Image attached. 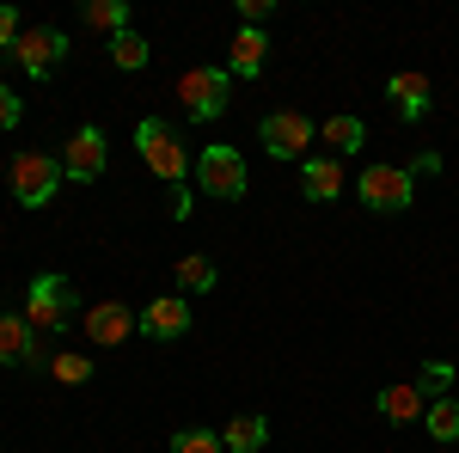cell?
<instances>
[{
  "label": "cell",
  "mask_w": 459,
  "mask_h": 453,
  "mask_svg": "<svg viewBox=\"0 0 459 453\" xmlns=\"http://www.w3.org/2000/svg\"><path fill=\"white\" fill-rule=\"evenodd\" d=\"M25 37V25H19V6H0V56H13V43Z\"/></svg>",
  "instance_id": "cell-25"
},
{
  "label": "cell",
  "mask_w": 459,
  "mask_h": 453,
  "mask_svg": "<svg viewBox=\"0 0 459 453\" xmlns=\"http://www.w3.org/2000/svg\"><path fill=\"white\" fill-rule=\"evenodd\" d=\"M80 19H86V25H99V31H129V6H123V0H86V6H80Z\"/></svg>",
  "instance_id": "cell-21"
},
{
  "label": "cell",
  "mask_w": 459,
  "mask_h": 453,
  "mask_svg": "<svg viewBox=\"0 0 459 453\" xmlns=\"http://www.w3.org/2000/svg\"><path fill=\"white\" fill-rule=\"evenodd\" d=\"M31 362H43L31 318L25 313H0V368H31Z\"/></svg>",
  "instance_id": "cell-12"
},
{
  "label": "cell",
  "mask_w": 459,
  "mask_h": 453,
  "mask_svg": "<svg viewBox=\"0 0 459 453\" xmlns=\"http://www.w3.org/2000/svg\"><path fill=\"white\" fill-rule=\"evenodd\" d=\"M80 318H86V337H92L99 349H117V344H129V337L142 331V318L129 313L123 301H99V307H86Z\"/></svg>",
  "instance_id": "cell-9"
},
{
  "label": "cell",
  "mask_w": 459,
  "mask_h": 453,
  "mask_svg": "<svg viewBox=\"0 0 459 453\" xmlns=\"http://www.w3.org/2000/svg\"><path fill=\"white\" fill-rule=\"evenodd\" d=\"M355 196H361V209L374 214H398L411 209V196H417V172L411 166H361V184H355Z\"/></svg>",
  "instance_id": "cell-4"
},
{
  "label": "cell",
  "mask_w": 459,
  "mask_h": 453,
  "mask_svg": "<svg viewBox=\"0 0 459 453\" xmlns=\"http://www.w3.org/2000/svg\"><path fill=\"white\" fill-rule=\"evenodd\" d=\"M135 147H142V160H147V172L153 178H166L172 190H184V178H190V147H184V135H178L166 117H142V129H135Z\"/></svg>",
  "instance_id": "cell-1"
},
{
  "label": "cell",
  "mask_w": 459,
  "mask_h": 453,
  "mask_svg": "<svg viewBox=\"0 0 459 453\" xmlns=\"http://www.w3.org/2000/svg\"><path fill=\"white\" fill-rule=\"evenodd\" d=\"M62 172L74 178V184H92V178H105V129H74L68 153H62Z\"/></svg>",
  "instance_id": "cell-10"
},
{
  "label": "cell",
  "mask_w": 459,
  "mask_h": 453,
  "mask_svg": "<svg viewBox=\"0 0 459 453\" xmlns=\"http://www.w3.org/2000/svg\"><path fill=\"white\" fill-rule=\"evenodd\" d=\"M190 172H196V190H203V196H221V203H239V196H246V184H251L246 153H239V147H221V141L196 153V166H190Z\"/></svg>",
  "instance_id": "cell-3"
},
{
  "label": "cell",
  "mask_w": 459,
  "mask_h": 453,
  "mask_svg": "<svg viewBox=\"0 0 459 453\" xmlns=\"http://www.w3.org/2000/svg\"><path fill=\"white\" fill-rule=\"evenodd\" d=\"M221 441H227V453H264L270 448V417L264 411H239V417L221 429Z\"/></svg>",
  "instance_id": "cell-16"
},
{
  "label": "cell",
  "mask_w": 459,
  "mask_h": 453,
  "mask_svg": "<svg viewBox=\"0 0 459 453\" xmlns=\"http://www.w3.org/2000/svg\"><path fill=\"white\" fill-rule=\"evenodd\" d=\"M429 405H435L429 386H386L380 392V417L386 423H417V417H429Z\"/></svg>",
  "instance_id": "cell-15"
},
{
  "label": "cell",
  "mask_w": 459,
  "mask_h": 453,
  "mask_svg": "<svg viewBox=\"0 0 459 453\" xmlns=\"http://www.w3.org/2000/svg\"><path fill=\"white\" fill-rule=\"evenodd\" d=\"M62 160L56 153H19L13 160V196H19V209H49L56 203V190H62Z\"/></svg>",
  "instance_id": "cell-5"
},
{
  "label": "cell",
  "mask_w": 459,
  "mask_h": 453,
  "mask_svg": "<svg viewBox=\"0 0 459 453\" xmlns=\"http://www.w3.org/2000/svg\"><path fill=\"white\" fill-rule=\"evenodd\" d=\"M257 141H264L276 160H307V147H313V117H300V110H264Z\"/></svg>",
  "instance_id": "cell-7"
},
{
  "label": "cell",
  "mask_w": 459,
  "mask_h": 453,
  "mask_svg": "<svg viewBox=\"0 0 459 453\" xmlns=\"http://www.w3.org/2000/svg\"><path fill=\"white\" fill-rule=\"evenodd\" d=\"M300 190H307L313 203H337V196H343V160H337V153H307V160H300Z\"/></svg>",
  "instance_id": "cell-14"
},
{
  "label": "cell",
  "mask_w": 459,
  "mask_h": 453,
  "mask_svg": "<svg viewBox=\"0 0 459 453\" xmlns=\"http://www.w3.org/2000/svg\"><path fill=\"white\" fill-rule=\"evenodd\" d=\"M49 374L62 386H86L92 380V355H74V349H62V355H49Z\"/></svg>",
  "instance_id": "cell-23"
},
{
  "label": "cell",
  "mask_w": 459,
  "mask_h": 453,
  "mask_svg": "<svg viewBox=\"0 0 459 453\" xmlns=\"http://www.w3.org/2000/svg\"><path fill=\"white\" fill-rule=\"evenodd\" d=\"M429 435H435V441H459V398H447V392H441V398H435V405H429Z\"/></svg>",
  "instance_id": "cell-22"
},
{
  "label": "cell",
  "mask_w": 459,
  "mask_h": 453,
  "mask_svg": "<svg viewBox=\"0 0 459 453\" xmlns=\"http://www.w3.org/2000/svg\"><path fill=\"white\" fill-rule=\"evenodd\" d=\"M74 313H80V294H74L68 276L49 270V276H37L25 288V318H31V331H43V337H62Z\"/></svg>",
  "instance_id": "cell-2"
},
{
  "label": "cell",
  "mask_w": 459,
  "mask_h": 453,
  "mask_svg": "<svg viewBox=\"0 0 459 453\" xmlns=\"http://www.w3.org/2000/svg\"><path fill=\"white\" fill-rule=\"evenodd\" d=\"M172 453H227V441H221L214 429H178Z\"/></svg>",
  "instance_id": "cell-24"
},
{
  "label": "cell",
  "mask_w": 459,
  "mask_h": 453,
  "mask_svg": "<svg viewBox=\"0 0 459 453\" xmlns=\"http://www.w3.org/2000/svg\"><path fill=\"white\" fill-rule=\"evenodd\" d=\"M214 282H221L214 257H203V251L178 257V288H184V294H214Z\"/></svg>",
  "instance_id": "cell-19"
},
{
  "label": "cell",
  "mask_w": 459,
  "mask_h": 453,
  "mask_svg": "<svg viewBox=\"0 0 459 453\" xmlns=\"http://www.w3.org/2000/svg\"><path fill=\"white\" fill-rule=\"evenodd\" d=\"M318 141H325L337 160H343V153H361V147H368V123H361V117H350V110H337V117H325Z\"/></svg>",
  "instance_id": "cell-18"
},
{
  "label": "cell",
  "mask_w": 459,
  "mask_h": 453,
  "mask_svg": "<svg viewBox=\"0 0 459 453\" xmlns=\"http://www.w3.org/2000/svg\"><path fill=\"white\" fill-rule=\"evenodd\" d=\"M105 49H110V62H117L123 74H142V68H147V56H153L142 31H117V37L105 43Z\"/></svg>",
  "instance_id": "cell-20"
},
{
  "label": "cell",
  "mask_w": 459,
  "mask_h": 453,
  "mask_svg": "<svg viewBox=\"0 0 459 453\" xmlns=\"http://www.w3.org/2000/svg\"><path fill=\"white\" fill-rule=\"evenodd\" d=\"M264 62H270V37H264V25H239V31H233V49H227V74H233V80H257Z\"/></svg>",
  "instance_id": "cell-13"
},
{
  "label": "cell",
  "mask_w": 459,
  "mask_h": 453,
  "mask_svg": "<svg viewBox=\"0 0 459 453\" xmlns=\"http://www.w3.org/2000/svg\"><path fill=\"white\" fill-rule=\"evenodd\" d=\"M386 92H392V105H398L404 123H423V117H429V80H423V74H392Z\"/></svg>",
  "instance_id": "cell-17"
},
{
  "label": "cell",
  "mask_w": 459,
  "mask_h": 453,
  "mask_svg": "<svg viewBox=\"0 0 459 453\" xmlns=\"http://www.w3.org/2000/svg\"><path fill=\"white\" fill-rule=\"evenodd\" d=\"M227 92H233V74L227 68H190L178 80V99H184V117L190 123H214L227 110Z\"/></svg>",
  "instance_id": "cell-6"
},
{
  "label": "cell",
  "mask_w": 459,
  "mask_h": 453,
  "mask_svg": "<svg viewBox=\"0 0 459 453\" xmlns=\"http://www.w3.org/2000/svg\"><path fill=\"white\" fill-rule=\"evenodd\" d=\"M19 117H25V99L0 80V129H19Z\"/></svg>",
  "instance_id": "cell-26"
},
{
  "label": "cell",
  "mask_w": 459,
  "mask_h": 453,
  "mask_svg": "<svg viewBox=\"0 0 459 453\" xmlns=\"http://www.w3.org/2000/svg\"><path fill=\"white\" fill-rule=\"evenodd\" d=\"M270 6H276V0H239V13H246V25H264V19H270Z\"/></svg>",
  "instance_id": "cell-27"
},
{
  "label": "cell",
  "mask_w": 459,
  "mask_h": 453,
  "mask_svg": "<svg viewBox=\"0 0 459 453\" xmlns=\"http://www.w3.org/2000/svg\"><path fill=\"white\" fill-rule=\"evenodd\" d=\"M62 56H68V37L56 31V25H25V37L13 43V62L31 74V80H49Z\"/></svg>",
  "instance_id": "cell-8"
},
{
  "label": "cell",
  "mask_w": 459,
  "mask_h": 453,
  "mask_svg": "<svg viewBox=\"0 0 459 453\" xmlns=\"http://www.w3.org/2000/svg\"><path fill=\"white\" fill-rule=\"evenodd\" d=\"M142 331L153 337V344L184 337V331H190V301H184V294H160V301H147V307H142Z\"/></svg>",
  "instance_id": "cell-11"
}]
</instances>
